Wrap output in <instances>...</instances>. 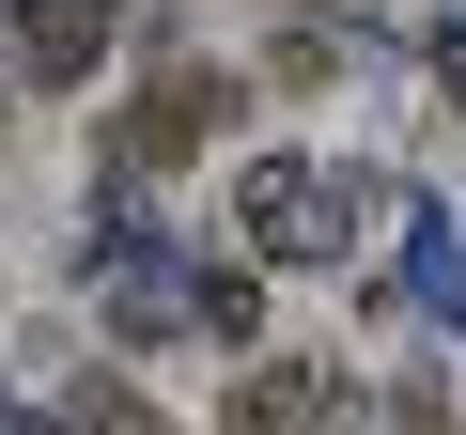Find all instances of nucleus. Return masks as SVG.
Here are the masks:
<instances>
[{
    "mask_svg": "<svg viewBox=\"0 0 466 435\" xmlns=\"http://www.w3.org/2000/svg\"><path fill=\"white\" fill-rule=\"evenodd\" d=\"M358 218H373V187L327 171V156H249V171H233V234H249L265 265H327V249H358Z\"/></svg>",
    "mask_w": 466,
    "mask_h": 435,
    "instance_id": "obj_1",
    "label": "nucleus"
},
{
    "mask_svg": "<svg viewBox=\"0 0 466 435\" xmlns=\"http://www.w3.org/2000/svg\"><path fill=\"white\" fill-rule=\"evenodd\" d=\"M202 140H218V63H156V78H140V94L109 109V171H125V187L187 171Z\"/></svg>",
    "mask_w": 466,
    "mask_h": 435,
    "instance_id": "obj_2",
    "label": "nucleus"
},
{
    "mask_svg": "<svg viewBox=\"0 0 466 435\" xmlns=\"http://www.w3.org/2000/svg\"><path fill=\"white\" fill-rule=\"evenodd\" d=\"M233 435H373L358 420V373L342 358H233Z\"/></svg>",
    "mask_w": 466,
    "mask_h": 435,
    "instance_id": "obj_3",
    "label": "nucleus"
},
{
    "mask_svg": "<svg viewBox=\"0 0 466 435\" xmlns=\"http://www.w3.org/2000/svg\"><path fill=\"white\" fill-rule=\"evenodd\" d=\"M16 63L63 94V78H94L109 63V0H16Z\"/></svg>",
    "mask_w": 466,
    "mask_h": 435,
    "instance_id": "obj_4",
    "label": "nucleus"
},
{
    "mask_svg": "<svg viewBox=\"0 0 466 435\" xmlns=\"http://www.w3.org/2000/svg\"><path fill=\"white\" fill-rule=\"evenodd\" d=\"M63 435H171V420H156L140 389H78V404H63Z\"/></svg>",
    "mask_w": 466,
    "mask_h": 435,
    "instance_id": "obj_5",
    "label": "nucleus"
},
{
    "mask_svg": "<svg viewBox=\"0 0 466 435\" xmlns=\"http://www.w3.org/2000/svg\"><path fill=\"white\" fill-rule=\"evenodd\" d=\"M0 140H16V109H0Z\"/></svg>",
    "mask_w": 466,
    "mask_h": 435,
    "instance_id": "obj_6",
    "label": "nucleus"
}]
</instances>
